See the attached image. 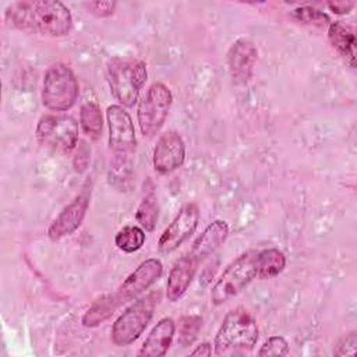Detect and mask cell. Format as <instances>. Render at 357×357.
Segmentation results:
<instances>
[{
	"instance_id": "obj_17",
	"label": "cell",
	"mask_w": 357,
	"mask_h": 357,
	"mask_svg": "<svg viewBox=\"0 0 357 357\" xmlns=\"http://www.w3.org/2000/svg\"><path fill=\"white\" fill-rule=\"evenodd\" d=\"M176 332V324L172 318H162L149 332L142 343L138 356L142 357H162L172 346Z\"/></svg>"
},
{
	"instance_id": "obj_7",
	"label": "cell",
	"mask_w": 357,
	"mask_h": 357,
	"mask_svg": "<svg viewBox=\"0 0 357 357\" xmlns=\"http://www.w3.org/2000/svg\"><path fill=\"white\" fill-rule=\"evenodd\" d=\"M172 103V91L163 82H153L148 88L137 109V120L144 137H153L160 131L169 116Z\"/></svg>"
},
{
	"instance_id": "obj_15",
	"label": "cell",
	"mask_w": 357,
	"mask_h": 357,
	"mask_svg": "<svg viewBox=\"0 0 357 357\" xmlns=\"http://www.w3.org/2000/svg\"><path fill=\"white\" fill-rule=\"evenodd\" d=\"M199 262L190 252L173 264L166 282V297L169 301L174 303L183 297L192 283Z\"/></svg>"
},
{
	"instance_id": "obj_2",
	"label": "cell",
	"mask_w": 357,
	"mask_h": 357,
	"mask_svg": "<svg viewBox=\"0 0 357 357\" xmlns=\"http://www.w3.org/2000/svg\"><path fill=\"white\" fill-rule=\"evenodd\" d=\"M259 331L254 315L244 307L230 310L219 326L213 347L216 356L251 351L258 342Z\"/></svg>"
},
{
	"instance_id": "obj_19",
	"label": "cell",
	"mask_w": 357,
	"mask_h": 357,
	"mask_svg": "<svg viewBox=\"0 0 357 357\" xmlns=\"http://www.w3.org/2000/svg\"><path fill=\"white\" fill-rule=\"evenodd\" d=\"M286 266V257L278 248H265L255 255L257 278L262 280L273 279L283 272Z\"/></svg>"
},
{
	"instance_id": "obj_18",
	"label": "cell",
	"mask_w": 357,
	"mask_h": 357,
	"mask_svg": "<svg viewBox=\"0 0 357 357\" xmlns=\"http://www.w3.org/2000/svg\"><path fill=\"white\" fill-rule=\"evenodd\" d=\"M328 39L332 47L344 59V61L354 68L356 67V35L350 25L335 21L329 24Z\"/></svg>"
},
{
	"instance_id": "obj_16",
	"label": "cell",
	"mask_w": 357,
	"mask_h": 357,
	"mask_svg": "<svg viewBox=\"0 0 357 357\" xmlns=\"http://www.w3.org/2000/svg\"><path fill=\"white\" fill-rule=\"evenodd\" d=\"M227 236H229V225L225 220L216 219L212 223H209L204 229V231L195 238L190 254L198 262H202L204 259L211 257L220 245H223Z\"/></svg>"
},
{
	"instance_id": "obj_26",
	"label": "cell",
	"mask_w": 357,
	"mask_h": 357,
	"mask_svg": "<svg viewBox=\"0 0 357 357\" xmlns=\"http://www.w3.org/2000/svg\"><path fill=\"white\" fill-rule=\"evenodd\" d=\"M289 343L283 336H271L258 350V356H286Z\"/></svg>"
},
{
	"instance_id": "obj_9",
	"label": "cell",
	"mask_w": 357,
	"mask_h": 357,
	"mask_svg": "<svg viewBox=\"0 0 357 357\" xmlns=\"http://www.w3.org/2000/svg\"><path fill=\"white\" fill-rule=\"evenodd\" d=\"M109 127V149L120 165L128 162L137 145L135 130L128 112L120 105H112L106 110Z\"/></svg>"
},
{
	"instance_id": "obj_27",
	"label": "cell",
	"mask_w": 357,
	"mask_h": 357,
	"mask_svg": "<svg viewBox=\"0 0 357 357\" xmlns=\"http://www.w3.org/2000/svg\"><path fill=\"white\" fill-rule=\"evenodd\" d=\"M84 6L91 14L99 18H105L114 14L117 3L116 1H89V3H84Z\"/></svg>"
},
{
	"instance_id": "obj_12",
	"label": "cell",
	"mask_w": 357,
	"mask_h": 357,
	"mask_svg": "<svg viewBox=\"0 0 357 357\" xmlns=\"http://www.w3.org/2000/svg\"><path fill=\"white\" fill-rule=\"evenodd\" d=\"M185 160V144L177 131L163 132L153 148L152 165L159 174H169L183 166Z\"/></svg>"
},
{
	"instance_id": "obj_11",
	"label": "cell",
	"mask_w": 357,
	"mask_h": 357,
	"mask_svg": "<svg viewBox=\"0 0 357 357\" xmlns=\"http://www.w3.org/2000/svg\"><path fill=\"white\" fill-rule=\"evenodd\" d=\"M91 199V190L84 187L79 194H77L53 219L47 227V237L52 241L61 240L73 234L84 222Z\"/></svg>"
},
{
	"instance_id": "obj_25",
	"label": "cell",
	"mask_w": 357,
	"mask_h": 357,
	"mask_svg": "<svg viewBox=\"0 0 357 357\" xmlns=\"http://www.w3.org/2000/svg\"><path fill=\"white\" fill-rule=\"evenodd\" d=\"M291 14L297 21H301L304 24H311V25H317V26H324V25L331 24L329 17L324 11L312 8V7H307V6L298 7Z\"/></svg>"
},
{
	"instance_id": "obj_4",
	"label": "cell",
	"mask_w": 357,
	"mask_h": 357,
	"mask_svg": "<svg viewBox=\"0 0 357 357\" xmlns=\"http://www.w3.org/2000/svg\"><path fill=\"white\" fill-rule=\"evenodd\" d=\"M79 93L78 81L73 70L64 63L52 64L45 75L42 84V103L52 112L70 110Z\"/></svg>"
},
{
	"instance_id": "obj_20",
	"label": "cell",
	"mask_w": 357,
	"mask_h": 357,
	"mask_svg": "<svg viewBox=\"0 0 357 357\" xmlns=\"http://www.w3.org/2000/svg\"><path fill=\"white\" fill-rule=\"evenodd\" d=\"M119 305L120 303L116 294H105L92 303V305L82 315L81 322L86 328L98 326L103 321L109 319Z\"/></svg>"
},
{
	"instance_id": "obj_30",
	"label": "cell",
	"mask_w": 357,
	"mask_h": 357,
	"mask_svg": "<svg viewBox=\"0 0 357 357\" xmlns=\"http://www.w3.org/2000/svg\"><path fill=\"white\" fill-rule=\"evenodd\" d=\"M353 7V3H331L329 8L333 10V13L336 14H346L349 13V10Z\"/></svg>"
},
{
	"instance_id": "obj_3",
	"label": "cell",
	"mask_w": 357,
	"mask_h": 357,
	"mask_svg": "<svg viewBox=\"0 0 357 357\" xmlns=\"http://www.w3.org/2000/svg\"><path fill=\"white\" fill-rule=\"evenodd\" d=\"M146 75V64L138 59L114 57L106 66V78L110 91L126 107L135 105Z\"/></svg>"
},
{
	"instance_id": "obj_22",
	"label": "cell",
	"mask_w": 357,
	"mask_h": 357,
	"mask_svg": "<svg viewBox=\"0 0 357 357\" xmlns=\"http://www.w3.org/2000/svg\"><path fill=\"white\" fill-rule=\"evenodd\" d=\"M79 124L86 135L91 138H98L102 132L103 119L100 107L96 102L88 100L79 109Z\"/></svg>"
},
{
	"instance_id": "obj_29",
	"label": "cell",
	"mask_w": 357,
	"mask_h": 357,
	"mask_svg": "<svg viewBox=\"0 0 357 357\" xmlns=\"http://www.w3.org/2000/svg\"><path fill=\"white\" fill-rule=\"evenodd\" d=\"M212 354V346L209 343H202L197 346L192 351H190V356H205L209 357Z\"/></svg>"
},
{
	"instance_id": "obj_6",
	"label": "cell",
	"mask_w": 357,
	"mask_h": 357,
	"mask_svg": "<svg viewBox=\"0 0 357 357\" xmlns=\"http://www.w3.org/2000/svg\"><path fill=\"white\" fill-rule=\"evenodd\" d=\"M257 251H247L237 257L218 278L211 290V303L222 305L241 293L257 278Z\"/></svg>"
},
{
	"instance_id": "obj_5",
	"label": "cell",
	"mask_w": 357,
	"mask_h": 357,
	"mask_svg": "<svg viewBox=\"0 0 357 357\" xmlns=\"http://www.w3.org/2000/svg\"><path fill=\"white\" fill-rule=\"evenodd\" d=\"M156 303L158 293H149L130 304L112 325V342L119 347L134 343L151 322Z\"/></svg>"
},
{
	"instance_id": "obj_13",
	"label": "cell",
	"mask_w": 357,
	"mask_h": 357,
	"mask_svg": "<svg viewBox=\"0 0 357 357\" xmlns=\"http://www.w3.org/2000/svg\"><path fill=\"white\" fill-rule=\"evenodd\" d=\"M163 273V265L158 258H148L142 261L134 272H131L119 290L114 293L119 303L123 304L132 298H137L153 283H156Z\"/></svg>"
},
{
	"instance_id": "obj_10",
	"label": "cell",
	"mask_w": 357,
	"mask_h": 357,
	"mask_svg": "<svg viewBox=\"0 0 357 357\" xmlns=\"http://www.w3.org/2000/svg\"><path fill=\"white\" fill-rule=\"evenodd\" d=\"M199 220V209L194 202H188L180 208L172 223L163 230L158 240V250L162 254H170L177 250L197 229Z\"/></svg>"
},
{
	"instance_id": "obj_1",
	"label": "cell",
	"mask_w": 357,
	"mask_h": 357,
	"mask_svg": "<svg viewBox=\"0 0 357 357\" xmlns=\"http://www.w3.org/2000/svg\"><path fill=\"white\" fill-rule=\"evenodd\" d=\"M6 20L15 28L47 36H66L73 29V15L61 1H17L7 7Z\"/></svg>"
},
{
	"instance_id": "obj_23",
	"label": "cell",
	"mask_w": 357,
	"mask_h": 357,
	"mask_svg": "<svg viewBox=\"0 0 357 357\" xmlns=\"http://www.w3.org/2000/svg\"><path fill=\"white\" fill-rule=\"evenodd\" d=\"M158 218H159V206H158L156 195L153 192H148L145 194V197L142 198V201L137 208L135 219L144 230L153 231Z\"/></svg>"
},
{
	"instance_id": "obj_14",
	"label": "cell",
	"mask_w": 357,
	"mask_h": 357,
	"mask_svg": "<svg viewBox=\"0 0 357 357\" xmlns=\"http://www.w3.org/2000/svg\"><path fill=\"white\" fill-rule=\"evenodd\" d=\"M258 59V50L255 45L245 39H237L229 49L227 67L230 77L236 84H247L254 73V67Z\"/></svg>"
},
{
	"instance_id": "obj_8",
	"label": "cell",
	"mask_w": 357,
	"mask_h": 357,
	"mask_svg": "<svg viewBox=\"0 0 357 357\" xmlns=\"http://www.w3.org/2000/svg\"><path fill=\"white\" fill-rule=\"evenodd\" d=\"M35 134L40 145L57 152L67 153L78 145V124L71 116L45 114L39 119Z\"/></svg>"
},
{
	"instance_id": "obj_21",
	"label": "cell",
	"mask_w": 357,
	"mask_h": 357,
	"mask_svg": "<svg viewBox=\"0 0 357 357\" xmlns=\"http://www.w3.org/2000/svg\"><path fill=\"white\" fill-rule=\"evenodd\" d=\"M145 231L141 226L128 225L121 227L114 236V245L127 254L137 252L145 244Z\"/></svg>"
},
{
	"instance_id": "obj_24",
	"label": "cell",
	"mask_w": 357,
	"mask_h": 357,
	"mask_svg": "<svg viewBox=\"0 0 357 357\" xmlns=\"http://www.w3.org/2000/svg\"><path fill=\"white\" fill-rule=\"evenodd\" d=\"M202 326V318L199 315H187L183 317L178 322V337L177 343L181 347L191 346L197 339Z\"/></svg>"
},
{
	"instance_id": "obj_28",
	"label": "cell",
	"mask_w": 357,
	"mask_h": 357,
	"mask_svg": "<svg viewBox=\"0 0 357 357\" xmlns=\"http://www.w3.org/2000/svg\"><path fill=\"white\" fill-rule=\"evenodd\" d=\"M357 353V335L356 332H350L344 335L336 344L335 354L336 356H356Z\"/></svg>"
}]
</instances>
